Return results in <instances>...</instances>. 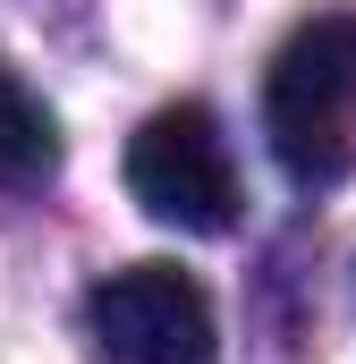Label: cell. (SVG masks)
<instances>
[{"mask_svg":"<svg viewBox=\"0 0 356 364\" xmlns=\"http://www.w3.org/2000/svg\"><path fill=\"white\" fill-rule=\"evenodd\" d=\"M127 195L187 237H229L238 229V170H229V144H221V119L204 102H170L153 110L136 136H127Z\"/></svg>","mask_w":356,"mask_h":364,"instance_id":"2","label":"cell"},{"mask_svg":"<svg viewBox=\"0 0 356 364\" xmlns=\"http://www.w3.org/2000/svg\"><path fill=\"white\" fill-rule=\"evenodd\" d=\"M263 136L297 186H331L356 153V9L305 17L263 77Z\"/></svg>","mask_w":356,"mask_h":364,"instance_id":"1","label":"cell"},{"mask_svg":"<svg viewBox=\"0 0 356 364\" xmlns=\"http://www.w3.org/2000/svg\"><path fill=\"white\" fill-rule=\"evenodd\" d=\"M60 170V127L51 110L26 93L17 68H0V186H43Z\"/></svg>","mask_w":356,"mask_h":364,"instance_id":"4","label":"cell"},{"mask_svg":"<svg viewBox=\"0 0 356 364\" xmlns=\"http://www.w3.org/2000/svg\"><path fill=\"white\" fill-rule=\"evenodd\" d=\"M85 331L102 364H212V296L178 263H127L85 296Z\"/></svg>","mask_w":356,"mask_h":364,"instance_id":"3","label":"cell"}]
</instances>
